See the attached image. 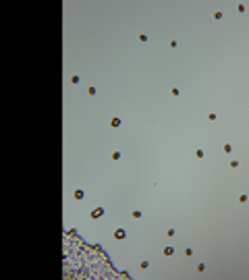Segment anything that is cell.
Masks as SVG:
<instances>
[{
    "mask_svg": "<svg viewBox=\"0 0 249 280\" xmlns=\"http://www.w3.org/2000/svg\"><path fill=\"white\" fill-rule=\"evenodd\" d=\"M125 237H127V232H125L123 228H116V230H114V239H118V241H123Z\"/></svg>",
    "mask_w": 249,
    "mask_h": 280,
    "instance_id": "cell-1",
    "label": "cell"
},
{
    "mask_svg": "<svg viewBox=\"0 0 249 280\" xmlns=\"http://www.w3.org/2000/svg\"><path fill=\"white\" fill-rule=\"evenodd\" d=\"M100 216H104V208H96L91 212V218H100Z\"/></svg>",
    "mask_w": 249,
    "mask_h": 280,
    "instance_id": "cell-2",
    "label": "cell"
},
{
    "mask_svg": "<svg viewBox=\"0 0 249 280\" xmlns=\"http://www.w3.org/2000/svg\"><path fill=\"white\" fill-rule=\"evenodd\" d=\"M110 127H114V129H116V127H120V118H116V116H114V118L110 120Z\"/></svg>",
    "mask_w": 249,
    "mask_h": 280,
    "instance_id": "cell-3",
    "label": "cell"
},
{
    "mask_svg": "<svg viewBox=\"0 0 249 280\" xmlns=\"http://www.w3.org/2000/svg\"><path fill=\"white\" fill-rule=\"evenodd\" d=\"M83 195H85V193H83L81 189H77V191H75V199H83Z\"/></svg>",
    "mask_w": 249,
    "mask_h": 280,
    "instance_id": "cell-4",
    "label": "cell"
},
{
    "mask_svg": "<svg viewBox=\"0 0 249 280\" xmlns=\"http://www.w3.org/2000/svg\"><path fill=\"white\" fill-rule=\"evenodd\" d=\"M222 149H224V154H230V151H233V145H230V143H224Z\"/></svg>",
    "mask_w": 249,
    "mask_h": 280,
    "instance_id": "cell-5",
    "label": "cell"
},
{
    "mask_svg": "<svg viewBox=\"0 0 249 280\" xmlns=\"http://www.w3.org/2000/svg\"><path fill=\"white\" fill-rule=\"evenodd\" d=\"M172 253H175V249H172V247H164V255H168V257H170Z\"/></svg>",
    "mask_w": 249,
    "mask_h": 280,
    "instance_id": "cell-6",
    "label": "cell"
},
{
    "mask_svg": "<svg viewBox=\"0 0 249 280\" xmlns=\"http://www.w3.org/2000/svg\"><path fill=\"white\" fill-rule=\"evenodd\" d=\"M139 268H141V270H147V268H149V261H145V259H143L141 264H139Z\"/></svg>",
    "mask_w": 249,
    "mask_h": 280,
    "instance_id": "cell-7",
    "label": "cell"
},
{
    "mask_svg": "<svg viewBox=\"0 0 249 280\" xmlns=\"http://www.w3.org/2000/svg\"><path fill=\"white\" fill-rule=\"evenodd\" d=\"M204 156H206L204 149H197V151H195V158H204Z\"/></svg>",
    "mask_w": 249,
    "mask_h": 280,
    "instance_id": "cell-8",
    "label": "cell"
},
{
    "mask_svg": "<svg viewBox=\"0 0 249 280\" xmlns=\"http://www.w3.org/2000/svg\"><path fill=\"white\" fill-rule=\"evenodd\" d=\"M110 158H112V160H118V158H120V151H112V156H110Z\"/></svg>",
    "mask_w": 249,
    "mask_h": 280,
    "instance_id": "cell-9",
    "label": "cell"
},
{
    "mask_svg": "<svg viewBox=\"0 0 249 280\" xmlns=\"http://www.w3.org/2000/svg\"><path fill=\"white\" fill-rule=\"evenodd\" d=\"M79 81H81L79 75H73V77H71V83H79Z\"/></svg>",
    "mask_w": 249,
    "mask_h": 280,
    "instance_id": "cell-10",
    "label": "cell"
},
{
    "mask_svg": "<svg viewBox=\"0 0 249 280\" xmlns=\"http://www.w3.org/2000/svg\"><path fill=\"white\" fill-rule=\"evenodd\" d=\"M247 201V195H239V203H245Z\"/></svg>",
    "mask_w": 249,
    "mask_h": 280,
    "instance_id": "cell-11",
    "label": "cell"
},
{
    "mask_svg": "<svg viewBox=\"0 0 249 280\" xmlns=\"http://www.w3.org/2000/svg\"><path fill=\"white\" fill-rule=\"evenodd\" d=\"M247 108H249V106H247Z\"/></svg>",
    "mask_w": 249,
    "mask_h": 280,
    "instance_id": "cell-12",
    "label": "cell"
}]
</instances>
